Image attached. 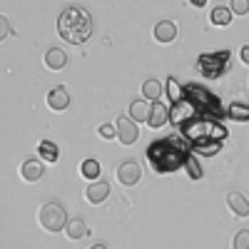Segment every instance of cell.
I'll list each match as a JSON object with an SVG mask.
<instances>
[{"label":"cell","instance_id":"ac0fdd59","mask_svg":"<svg viewBox=\"0 0 249 249\" xmlns=\"http://www.w3.org/2000/svg\"><path fill=\"white\" fill-rule=\"evenodd\" d=\"M230 117L237 122H249V107L242 105V102H232L230 105Z\"/></svg>","mask_w":249,"mask_h":249},{"label":"cell","instance_id":"52a82bcc","mask_svg":"<svg viewBox=\"0 0 249 249\" xmlns=\"http://www.w3.org/2000/svg\"><path fill=\"white\" fill-rule=\"evenodd\" d=\"M45 175V167L40 160H25L23 164H20V177H23L25 182H40Z\"/></svg>","mask_w":249,"mask_h":249},{"label":"cell","instance_id":"8992f818","mask_svg":"<svg viewBox=\"0 0 249 249\" xmlns=\"http://www.w3.org/2000/svg\"><path fill=\"white\" fill-rule=\"evenodd\" d=\"M110 182H100V179H95V182H90V187L85 190V202H90V204H102L107 197H110Z\"/></svg>","mask_w":249,"mask_h":249},{"label":"cell","instance_id":"5bb4252c","mask_svg":"<svg viewBox=\"0 0 249 249\" xmlns=\"http://www.w3.org/2000/svg\"><path fill=\"white\" fill-rule=\"evenodd\" d=\"M232 10L227 8V5H217L212 13H210V20H212V25H230L232 23Z\"/></svg>","mask_w":249,"mask_h":249},{"label":"cell","instance_id":"30bf717a","mask_svg":"<svg viewBox=\"0 0 249 249\" xmlns=\"http://www.w3.org/2000/svg\"><path fill=\"white\" fill-rule=\"evenodd\" d=\"M227 207L232 210V214L237 217H249V202L242 192H230L227 195Z\"/></svg>","mask_w":249,"mask_h":249},{"label":"cell","instance_id":"603a6c76","mask_svg":"<svg viewBox=\"0 0 249 249\" xmlns=\"http://www.w3.org/2000/svg\"><path fill=\"white\" fill-rule=\"evenodd\" d=\"M184 167H187V172H190L195 179H199V177H202V170H199V164H197V160H195V157H187V160H184Z\"/></svg>","mask_w":249,"mask_h":249},{"label":"cell","instance_id":"3957f363","mask_svg":"<svg viewBox=\"0 0 249 249\" xmlns=\"http://www.w3.org/2000/svg\"><path fill=\"white\" fill-rule=\"evenodd\" d=\"M115 127H117V140L122 144H135L140 140V130H137V122L130 117V115H122L117 122H115Z\"/></svg>","mask_w":249,"mask_h":249},{"label":"cell","instance_id":"ffe728a7","mask_svg":"<svg viewBox=\"0 0 249 249\" xmlns=\"http://www.w3.org/2000/svg\"><path fill=\"white\" fill-rule=\"evenodd\" d=\"M230 10L232 15H249V0H232Z\"/></svg>","mask_w":249,"mask_h":249},{"label":"cell","instance_id":"6da1fadb","mask_svg":"<svg viewBox=\"0 0 249 249\" xmlns=\"http://www.w3.org/2000/svg\"><path fill=\"white\" fill-rule=\"evenodd\" d=\"M57 33L62 40H68L72 45H82L92 35V18L85 8L70 5L60 13L57 18Z\"/></svg>","mask_w":249,"mask_h":249},{"label":"cell","instance_id":"4fadbf2b","mask_svg":"<svg viewBox=\"0 0 249 249\" xmlns=\"http://www.w3.org/2000/svg\"><path fill=\"white\" fill-rule=\"evenodd\" d=\"M130 117L135 122H147L150 120V102L147 100H135L130 102Z\"/></svg>","mask_w":249,"mask_h":249},{"label":"cell","instance_id":"7402d4cb","mask_svg":"<svg viewBox=\"0 0 249 249\" xmlns=\"http://www.w3.org/2000/svg\"><path fill=\"white\" fill-rule=\"evenodd\" d=\"M100 137L102 140H112V137H117V127L115 124H110V122H105V124H100Z\"/></svg>","mask_w":249,"mask_h":249},{"label":"cell","instance_id":"7a4b0ae2","mask_svg":"<svg viewBox=\"0 0 249 249\" xmlns=\"http://www.w3.org/2000/svg\"><path fill=\"white\" fill-rule=\"evenodd\" d=\"M37 222H40V227H43L45 232L55 234V232L65 230L68 214H65V210H62L60 202H43L40 210H37Z\"/></svg>","mask_w":249,"mask_h":249},{"label":"cell","instance_id":"44dd1931","mask_svg":"<svg viewBox=\"0 0 249 249\" xmlns=\"http://www.w3.org/2000/svg\"><path fill=\"white\" fill-rule=\"evenodd\" d=\"M234 249H249V230H239L234 234Z\"/></svg>","mask_w":249,"mask_h":249},{"label":"cell","instance_id":"cb8c5ba5","mask_svg":"<svg viewBox=\"0 0 249 249\" xmlns=\"http://www.w3.org/2000/svg\"><path fill=\"white\" fill-rule=\"evenodd\" d=\"M8 35H10V23H8V18L0 15V43H3Z\"/></svg>","mask_w":249,"mask_h":249},{"label":"cell","instance_id":"5b68a950","mask_svg":"<svg viewBox=\"0 0 249 249\" xmlns=\"http://www.w3.org/2000/svg\"><path fill=\"white\" fill-rule=\"evenodd\" d=\"M45 102H48V107H50L53 112H65V110L70 107V92H68V88H65V85L53 88V90L48 92Z\"/></svg>","mask_w":249,"mask_h":249},{"label":"cell","instance_id":"ba28073f","mask_svg":"<svg viewBox=\"0 0 249 249\" xmlns=\"http://www.w3.org/2000/svg\"><path fill=\"white\" fill-rule=\"evenodd\" d=\"M43 62H45V68H48V70L57 72V70H62V68L68 65V53L62 50V48H50V50H45Z\"/></svg>","mask_w":249,"mask_h":249},{"label":"cell","instance_id":"9a60e30c","mask_svg":"<svg viewBox=\"0 0 249 249\" xmlns=\"http://www.w3.org/2000/svg\"><path fill=\"white\" fill-rule=\"evenodd\" d=\"M142 95H144V100H152V102H157L160 100V95H162V85L157 80H144L142 82Z\"/></svg>","mask_w":249,"mask_h":249},{"label":"cell","instance_id":"e0dca14e","mask_svg":"<svg viewBox=\"0 0 249 249\" xmlns=\"http://www.w3.org/2000/svg\"><path fill=\"white\" fill-rule=\"evenodd\" d=\"M80 175L82 177H85V179H97L100 177V162L97 160H85V162H82L80 164Z\"/></svg>","mask_w":249,"mask_h":249},{"label":"cell","instance_id":"277c9868","mask_svg":"<svg viewBox=\"0 0 249 249\" xmlns=\"http://www.w3.org/2000/svg\"><path fill=\"white\" fill-rule=\"evenodd\" d=\"M142 177V167H140V162L135 160H124L120 167H117V179L122 187H135Z\"/></svg>","mask_w":249,"mask_h":249},{"label":"cell","instance_id":"484cf974","mask_svg":"<svg viewBox=\"0 0 249 249\" xmlns=\"http://www.w3.org/2000/svg\"><path fill=\"white\" fill-rule=\"evenodd\" d=\"M190 3H192V5H197V8H202V5L207 3V0H190Z\"/></svg>","mask_w":249,"mask_h":249},{"label":"cell","instance_id":"9c48e42d","mask_svg":"<svg viewBox=\"0 0 249 249\" xmlns=\"http://www.w3.org/2000/svg\"><path fill=\"white\" fill-rule=\"evenodd\" d=\"M177 37V25L172 23V20H162V23L155 25V40L162 45H167L172 43V40Z\"/></svg>","mask_w":249,"mask_h":249},{"label":"cell","instance_id":"d6986e66","mask_svg":"<svg viewBox=\"0 0 249 249\" xmlns=\"http://www.w3.org/2000/svg\"><path fill=\"white\" fill-rule=\"evenodd\" d=\"M164 92H167L170 102H179L182 100V88L175 77H167V85H164Z\"/></svg>","mask_w":249,"mask_h":249},{"label":"cell","instance_id":"2e32d148","mask_svg":"<svg viewBox=\"0 0 249 249\" xmlns=\"http://www.w3.org/2000/svg\"><path fill=\"white\" fill-rule=\"evenodd\" d=\"M37 152H40V157H43V160H48V162H55L57 160V144L55 142H50V140H43V142H40L37 144Z\"/></svg>","mask_w":249,"mask_h":249},{"label":"cell","instance_id":"8fae6325","mask_svg":"<svg viewBox=\"0 0 249 249\" xmlns=\"http://www.w3.org/2000/svg\"><path fill=\"white\" fill-rule=\"evenodd\" d=\"M170 120V110L162 105V102H155V105L150 107V120H147V124L152 130H157V127H162L164 122Z\"/></svg>","mask_w":249,"mask_h":249},{"label":"cell","instance_id":"d4e9b609","mask_svg":"<svg viewBox=\"0 0 249 249\" xmlns=\"http://www.w3.org/2000/svg\"><path fill=\"white\" fill-rule=\"evenodd\" d=\"M239 55H242V62H244V65H249V45H244V48L239 50Z\"/></svg>","mask_w":249,"mask_h":249},{"label":"cell","instance_id":"7c38bea8","mask_svg":"<svg viewBox=\"0 0 249 249\" xmlns=\"http://www.w3.org/2000/svg\"><path fill=\"white\" fill-rule=\"evenodd\" d=\"M68 234V239H82L90 230H88V222L85 219H80V217H75V219H70L68 224H65V230H62Z\"/></svg>","mask_w":249,"mask_h":249},{"label":"cell","instance_id":"4316f807","mask_svg":"<svg viewBox=\"0 0 249 249\" xmlns=\"http://www.w3.org/2000/svg\"><path fill=\"white\" fill-rule=\"evenodd\" d=\"M90 249H107V244H95V247H90Z\"/></svg>","mask_w":249,"mask_h":249}]
</instances>
